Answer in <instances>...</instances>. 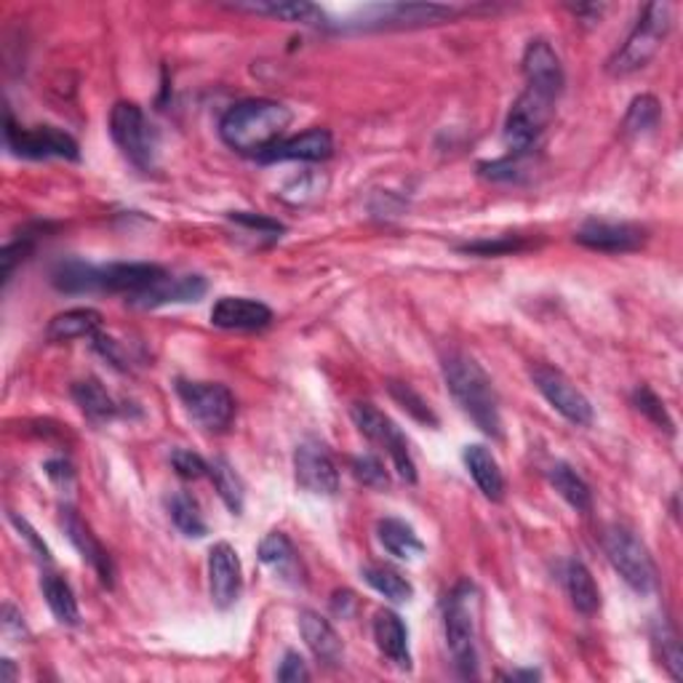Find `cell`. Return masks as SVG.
<instances>
[{"instance_id": "cell-1", "label": "cell", "mask_w": 683, "mask_h": 683, "mask_svg": "<svg viewBox=\"0 0 683 683\" xmlns=\"http://www.w3.org/2000/svg\"><path fill=\"white\" fill-rule=\"evenodd\" d=\"M291 126V110L275 99H243L219 120V137L230 150L243 155H262L281 142Z\"/></svg>"}, {"instance_id": "cell-2", "label": "cell", "mask_w": 683, "mask_h": 683, "mask_svg": "<svg viewBox=\"0 0 683 683\" xmlns=\"http://www.w3.org/2000/svg\"><path fill=\"white\" fill-rule=\"evenodd\" d=\"M444 379L457 406L476 422L480 433L491 438H502V416H499V398L495 382L486 375L484 366L467 353L452 350L444 358Z\"/></svg>"}, {"instance_id": "cell-3", "label": "cell", "mask_w": 683, "mask_h": 683, "mask_svg": "<svg viewBox=\"0 0 683 683\" xmlns=\"http://www.w3.org/2000/svg\"><path fill=\"white\" fill-rule=\"evenodd\" d=\"M478 590L473 582H459L444 606V632L454 668L462 679H478Z\"/></svg>"}, {"instance_id": "cell-4", "label": "cell", "mask_w": 683, "mask_h": 683, "mask_svg": "<svg viewBox=\"0 0 683 683\" xmlns=\"http://www.w3.org/2000/svg\"><path fill=\"white\" fill-rule=\"evenodd\" d=\"M670 30H673V6L670 3H649L643 6L641 17H638L636 28L630 30V35L625 37L622 46L617 48L615 56L609 59L611 75L625 78V75L638 73L660 54V48L665 46Z\"/></svg>"}, {"instance_id": "cell-5", "label": "cell", "mask_w": 683, "mask_h": 683, "mask_svg": "<svg viewBox=\"0 0 683 683\" xmlns=\"http://www.w3.org/2000/svg\"><path fill=\"white\" fill-rule=\"evenodd\" d=\"M555 102H559V99L531 86H527V91L512 102L508 118H505L502 134L510 155H529V150L534 148L536 139L542 137V131H545L550 120H553Z\"/></svg>"}, {"instance_id": "cell-6", "label": "cell", "mask_w": 683, "mask_h": 683, "mask_svg": "<svg viewBox=\"0 0 683 683\" xmlns=\"http://www.w3.org/2000/svg\"><path fill=\"white\" fill-rule=\"evenodd\" d=\"M604 550L609 564L636 593L647 596L657 585V566L647 545L625 527H609L604 531Z\"/></svg>"}, {"instance_id": "cell-7", "label": "cell", "mask_w": 683, "mask_h": 683, "mask_svg": "<svg viewBox=\"0 0 683 683\" xmlns=\"http://www.w3.org/2000/svg\"><path fill=\"white\" fill-rule=\"evenodd\" d=\"M110 134L120 153L129 158L137 169H155L158 134L142 107L134 102H118L110 112Z\"/></svg>"}, {"instance_id": "cell-8", "label": "cell", "mask_w": 683, "mask_h": 683, "mask_svg": "<svg viewBox=\"0 0 683 683\" xmlns=\"http://www.w3.org/2000/svg\"><path fill=\"white\" fill-rule=\"evenodd\" d=\"M350 416L371 444H377L390 454L398 476L406 480V484H416V465L414 459H411L409 441L406 435L401 433V427H398L390 416H384L377 406H371V403H353Z\"/></svg>"}, {"instance_id": "cell-9", "label": "cell", "mask_w": 683, "mask_h": 683, "mask_svg": "<svg viewBox=\"0 0 683 683\" xmlns=\"http://www.w3.org/2000/svg\"><path fill=\"white\" fill-rule=\"evenodd\" d=\"M176 395L185 403L187 414L208 433H223L236 416V398L219 382H176Z\"/></svg>"}, {"instance_id": "cell-10", "label": "cell", "mask_w": 683, "mask_h": 683, "mask_svg": "<svg viewBox=\"0 0 683 683\" xmlns=\"http://www.w3.org/2000/svg\"><path fill=\"white\" fill-rule=\"evenodd\" d=\"M6 144L19 158H33V161H43V158H67V161H78L80 148L67 131L54 129V126H37V129H22L14 123L11 112L6 116Z\"/></svg>"}, {"instance_id": "cell-11", "label": "cell", "mask_w": 683, "mask_h": 683, "mask_svg": "<svg viewBox=\"0 0 683 683\" xmlns=\"http://www.w3.org/2000/svg\"><path fill=\"white\" fill-rule=\"evenodd\" d=\"M459 11L454 6L441 3H384L369 6L353 28L358 30H388V28H425V24L448 22Z\"/></svg>"}, {"instance_id": "cell-12", "label": "cell", "mask_w": 683, "mask_h": 683, "mask_svg": "<svg viewBox=\"0 0 683 683\" xmlns=\"http://www.w3.org/2000/svg\"><path fill=\"white\" fill-rule=\"evenodd\" d=\"M531 382H534V388L540 390L542 398H545L550 406L559 411L564 420H568L577 427L590 425L593 422L590 401L582 395V390L574 388L572 379H568L564 371L553 369V366L548 364H536L531 366Z\"/></svg>"}, {"instance_id": "cell-13", "label": "cell", "mask_w": 683, "mask_h": 683, "mask_svg": "<svg viewBox=\"0 0 683 683\" xmlns=\"http://www.w3.org/2000/svg\"><path fill=\"white\" fill-rule=\"evenodd\" d=\"M296 484L310 495L334 497L339 491V470L328 452L315 441H305L294 452Z\"/></svg>"}, {"instance_id": "cell-14", "label": "cell", "mask_w": 683, "mask_h": 683, "mask_svg": "<svg viewBox=\"0 0 683 683\" xmlns=\"http://www.w3.org/2000/svg\"><path fill=\"white\" fill-rule=\"evenodd\" d=\"M208 590H212V600L219 609H230L240 598V590H243L240 559L236 548L227 545V542H217L208 550Z\"/></svg>"}, {"instance_id": "cell-15", "label": "cell", "mask_w": 683, "mask_h": 683, "mask_svg": "<svg viewBox=\"0 0 683 683\" xmlns=\"http://www.w3.org/2000/svg\"><path fill=\"white\" fill-rule=\"evenodd\" d=\"M166 275V270L150 262H116L107 264V268H97V291L126 294L134 300V296L158 286Z\"/></svg>"}, {"instance_id": "cell-16", "label": "cell", "mask_w": 683, "mask_h": 683, "mask_svg": "<svg viewBox=\"0 0 683 683\" xmlns=\"http://www.w3.org/2000/svg\"><path fill=\"white\" fill-rule=\"evenodd\" d=\"M577 243L585 249L604 251V254H625V251L641 249L647 240V230L628 223H604V219H590L577 230Z\"/></svg>"}, {"instance_id": "cell-17", "label": "cell", "mask_w": 683, "mask_h": 683, "mask_svg": "<svg viewBox=\"0 0 683 683\" xmlns=\"http://www.w3.org/2000/svg\"><path fill=\"white\" fill-rule=\"evenodd\" d=\"M523 75H527V86L540 88V91L550 94V97L559 99L561 91H564V65H561L553 46H550L548 41H542V37L531 41L527 52H523Z\"/></svg>"}, {"instance_id": "cell-18", "label": "cell", "mask_w": 683, "mask_h": 683, "mask_svg": "<svg viewBox=\"0 0 683 683\" xmlns=\"http://www.w3.org/2000/svg\"><path fill=\"white\" fill-rule=\"evenodd\" d=\"M62 529H65L67 540L73 542V548L78 550L80 559L97 572V577L105 582L107 587H112V577H116V568H112V559L107 555L102 542L94 536V531L88 529V523L78 516L73 508H62Z\"/></svg>"}, {"instance_id": "cell-19", "label": "cell", "mask_w": 683, "mask_h": 683, "mask_svg": "<svg viewBox=\"0 0 683 683\" xmlns=\"http://www.w3.org/2000/svg\"><path fill=\"white\" fill-rule=\"evenodd\" d=\"M270 321H273V310L249 296H223L212 307V324L227 332H257V328L270 326Z\"/></svg>"}, {"instance_id": "cell-20", "label": "cell", "mask_w": 683, "mask_h": 683, "mask_svg": "<svg viewBox=\"0 0 683 683\" xmlns=\"http://www.w3.org/2000/svg\"><path fill=\"white\" fill-rule=\"evenodd\" d=\"M334 139L326 129H310L305 134L281 139L273 148L264 150L259 155L262 163H281V161H302V163H318L332 158Z\"/></svg>"}, {"instance_id": "cell-21", "label": "cell", "mask_w": 683, "mask_h": 683, "mask_svg": "<svg viewBox=\"0 0 683 683\" xmlns=\"http://www.w3.org/2000/svg\"><path fill=\"white\" fill-rule=\"evenodd\" d=\"M232 9L278 19V22L307 24V28H326L328 24L324 11L307 0H246V3H232Z\"/></svg>"}, {"instance_id": "cell-22", "label": "cell", "mask_w": 683, "mask_h": 683, "mask_svg": "<svg viewBox=\"0 0 683 683\" xmlns=\"http://www.w3.org/2000/svg\"><path fill=\"white\" fill-rule=\"evenodd\" d=\"M300 632L305 638L307 649L313 651L315 660L324 662L328 668L342 665V657H345V647H342V638L337 630L332 628L326 617H321L318 611H300Z\"/></svg>"}, {"instance_id": "cell-23", "label": "cell", "mask_w": 683, "mask_h": 683, "mask_svg": "<svg viewBox=\"0 0 683 683\" xmlns=\"http://www.w3.org/2000/svg\"><path fill=\"white\" fill-rule=\"evenodd\" d=\"M259 561L268 568H273L278 577L289 582V585H305V566H302L294 542L283 531H270L264 536L262 545H259Z\"/></svg>"}, {"instance_id": "cell-24", "label": "cell", "mask_w": 683, "mask_h": 683, "mask_svg": "<svg viewBox=\"0 0 683 683\" xmlns=\"http://www.w3.org/2000/svg\"><path fill=\"white\" fill-rule=\"evenodd\" d=\"M208 283L200 275H166L158 286L131 300V305L139 307H161V305H187L198 302L206 294Z\"/></svg>"}, {"instance_id": "cell-25", "label": "cell", "mask_w": 683, "mask_h": 683, "mask_svg": "<svg viewBox=\"0 0 683 683\" xmlns=\"http://www.w3.org/2000/svg\"><path fill=\"white\" fill-rule=\"evenodd\" d=\"M375 641H377L379 651H382V654L388 657L395 668L411 670L409 630L395 611L384 609L375 617Z\"/></svg>"}, {"instance_id": "cell-26", "label": "cell", "mask_w": 683, "mask_h": 683, "mask_svg": "<svg viewBox=\"0 0 683 683\" xmlns=\"http://www.w3.org/2000/svg\"><path fill=\"white\" fill-rule=\"evenodd\" d=\"M102 326V313L94 307H75L54 315L46 326L48 342H73L84 337H97Z\"/></svg>"}, {"instance_id": "cell-27", "label": "cell", "mask_w": 683, "mask_h": 683, "mask_svg": "<svg viewBox=\"0 0 683 683\" xmlns=\"http://www.w3.org/2000/svg\"><path fill=\"white\" fill-rule=\"evenodd\" d=\"M465 465H467V470H470L473 480H476L480 495H484L486 499H491V502H502L505 476H502V470H499L497 459L491 457L489 448L480 446V444L467 446L465 448Z\"/></svg>"}, {"instance_id": "cell-28", "label": "cell", "mask_w": 683, "mask_h": 683, "mask_svg": "<svg viewBox=\"0 0 683 683\" xmlns=\"http://www.w3.org/2000/svg\"><path fill=\"white\" fill-rule=\"evenodd\" d=\"M377 534L382 548L388 550L390 555H395V559L411 561L425 553V545H422V540L416 536V531L411 529L406 521H401V518H382V521L377 523Z\"/></svg>"}, {"instance_id": "cell-29", "label": "cell", "mask_w": 683, "mask_h": 683, "mask_svg": "<svg viewBox=\"0 0 683 683\" xmlns=\"http://www.w3.org/2000/svg\"><path fill=\"white\" fill-rule=\"evenodd\" d=\"M566 590L568 598H572L574 609L579 615L593 617L600 609V590L593 579L590 568H587L582 561H568L566 566Z\"/></svg>"}, {"instance_id": "cell-30", "label": "cell", "mask_w": 683, "mask_h": 683, "mask_svg": "<svg viewBox=\"0 0 683 683\" xmlns=\"http://www.w3.org/2000/svg\"><path fill=\"white\" fill-rule=\"evenodd\" d=\"M548 478H550V484H553V489L559 491V495L564 497L574 510L577 512L593 510L590 486L585 484V478H582L572 465H566V462H555V465L548 470Z\"/></svg>"}, {"instance_id": "cell-31", "label": "cell", "mask_w": 683, "mask_h": 683, "mask_svg": "<svg viewBox=\"0 0 683 683\" xmlns=\"http://www.w3.org/2000/svg\"><path fill=\"white\" fill-rule=\"evenodd\" d=\"M43 596H46L48 609L56 617V622L67 625V628H78L80 625V609H78V598H75L73 587L67 585L59 574H46L41 582Z\"/></svg>"}, {"instance_id": "cell-32", "label": "cell", "mask_w": 683, "mask_h": 683, "mask_svg": "<svg viewBox=\"0 0 683 683\" xmlns=\"http://www.w3.org/2000/svg\"><path fill=\"white\" fill-rule=\"evenodd\" d=\"M73 398L88 420L107 422L112 420V416H118L116 401H112V395L107 393L99 379H80V382H75Z\"/></svg>"}, {"instance_id": "cell-33", "label": "cell", "mask_w": 683, "mask_h": 683, "mask_svg": "<svg viewBox=\"0 0 683 683\" xmlns=\"http://www.w3.org/2000/svg\"><path fill=\"white\" fill-rule=\"evenodd\" d=\"M52 283L65 294H94L97 291V264L84 259H65L54 268Z\"/></svg>"}, {"instance_id": "cell-34", "label": "cell", "mask_w": 683, "mask_h": 683, "mask_svg": "<svg viewBox=\"0 0 683 683\" xmlns=\"http://www.w3.org/2000/svg\"><path fill=\"white\" fill-rule=\"evenodd\" d=\"M208 476H212L214 489H217V495L223 497L227 510H230L232 516H240L246 505V489H243V480H240V476L236 473V467H232L227 459L219 457L208 465Z\"/></svg>"}, {"instance_id": "cell-35", "label": "cell", "mask_w": 683, "mask_h": 683, "mask_svg": "<svg viewBox=\"0 0 683 683\" xmlns=\"http://www.w3.org/2000/svg\"><path fill=\"white\" fill-rule=\"evenodd\" d=\"M660 118H662L660 102H657L651 94H641V97L632 99L628 112H625L622 134L630 139L647 137L657 129V126H660Z\"/></svg>"}, {"instance_id": "cell-36", "label": "cell", "mask_w": 683, "mask_h": 683, "mask_svg": "<svg viewBox=\"0 0 683 683\" xmlns=\"http://www.w3.org/2000/svg\"><path fill=\"white\" fill-rule=\"evenodd\" d=\"M651 641H654L657 654H660L662 665L668 668L670 679L683 681V654H681L679 632H675V628L668 622L665 617L657 619L654 622V630H651Z\"/></svg>"}, {"instance_id": "cell-37", "label": "cell", "mask_w": 683, "mask_h": 683, "mask_svg": "<svg viewBox=\"0 0 683 683\" xmlns=\"http://www.w3.org/2000/svg\"><path fill=\"white\" fill-rule=\"evenodd\" d=\"M364 579L375 587L379 596L395 600V604H406V600L414 598V587H411V582L403 577L401 572H395V568H390V566H377V564L366 566Z\"/></svg>"}, {"instance_id": "cell-38", "label": "cell", "mask_w": 683, "mask_h": 683, "mask_svg": "<svg viewBox=\"0 0 683 683\" xmlns=\"http://www.w3.org/2000/svg\"><path fill=\"white\" fill-rule=\"evenodd\" d=\"M169 512H171V521L174 527L182 531L185 536H204L206 534V521H204V512H200L198 502L187 495V491H176L174 497L169 499Z\"/></svg>"}, {"instance_id": "cell-39", "label": "cell", "mask_w": 683, "mask_h": 683, "mask_svg": "<svg viewBox=\"0 0 683 683\" xmlns=\"http://www.w3.org/2000/svg\"><path fill=\"white\" fill-rule=\"evenodd\" d=\"M390 395L395 398V403L401 406L406 414L414 416L416 422H422V425H430V427H438V416L433 414V409L427 406V401L422 398L420 393H416L414 388L406 382H390Z\"/></svg>"}, {"instance_id": "cell-40", "label": "cell", "mask_w": 683, "mask_h": 683, "mask_svg": "<svg viewBox=\"0 0 683 683\" xmlns=\"http://www.w3.org/2000/svg\"><path fill=\"white\" fill-rule=\"evenodd\" d=\"M632 406L641 411L651 425H657L660 430H665V433L673 435V420H670L665 403H662L660 395H657L651 388H647V384L636 388V393H632Z\"/></svg>"}, {"instance_id": "cell-41", "label": "cell", "mask_w": 683, "mask_h": 683, "mask_svg": "<svg viewBox=\"0 0 683 683\" xmlns=\"http://www.w3.org/2000/svg\"><path fill=\"white\" fill-rule=\"evenodd\" d=\"M529 249V240L521 236H502L495 240H473V243L459 246V251L465 254H478V257H505V254H518V251Z\"/></svg>"}, {"instance_id": "cell-42", "label": "cell", "mask_w": 683, "mask_h": 683, "mask_svg": "<svg viewBox=\"0 0 683 683\" xmlns=\"http://www.w3.org/2000/svg\"><path fill=\"white\" fill-rule=\"evenodd\" d=\"M353 476L364 486H369V489H390V473L384 470L382 459L375 457V454H360V457L353 459Z\"/></svg>"}, {"instance_id": "cell-43", "label": "cell", "mask_w": 683, "mask_h": 683, "mask_svg": "<svg viewBox=\"0 0 683 683\" xmlns=\"http://www.w3.org/2000/svg\"><path fill=\"white\" fill-rule=\"evenodd\" d=\"M171 467L176 470V476L187 480H198L208 476L206 459L198 457L195 452H189V448H174V452H171Z\"/></svg>"}, {"instance_id": "cell-44", "label": "cell", "mask_w": 683, "mask_h": 683, "mask_svg": "<svg viewBox=\"0 0 683 683\" xmlns=\"http://www.w3.org/2000/svg\"><path fill=\"white\" fill-rule=\"evenodd\" d=\"M30 251H33V240H30L28 236L19 238V240H11V243L6 246L3 257H0V262H3V283L11 281V275H14L17 264L24 262Z\"/></svg>"}, {"instance_id": "cell-45", "label": "cell", "mask_w": 683, "mask_h": 683, "mask_svg": "<svg viewBox=\"0 0 683 683\" xmlns=\"http://www.w3.org/2000/svg\"><path fill=\"white\" fill-rule=\"evenodd\" d=\"M9 521L14 523V529L19 531V534H22V540L28 542L30 550H33L35 559H37V561H43V564H48V561H52V553H48L46 542H43L41 536H37V531H35L33 527H30L28 518L17 516V512H9Z\"/></svg>"}, {"instance_id": "cell-46", "label": "cell", "mask_w": 683, "mask_h": 683, "mask_svg": "<svg viewBox=\"0 0 683 683\" xmlns=\"http://www.w3.org/2000/svg\"><path fill=\"white\" fill-rule=\"evenodd\" d=\"M278 681H283V683H302V681H310L307 662L302 660V657L296 654V651H286V654H283L281 668H278Z\"/></svg>"}, {"instance_id": "cell-47", "label": "cell", "mask_w": 683, "mask_h": 683, "mask_svg": "<svg viewBox=\"0 0 683 683\" xmlns=\"http://www.w3.org/2000/svg\"><path fill=\"white\" fill-rule=\"evenodd\" d=\"M230 219H232V223L249 227V230H257L259 236H273V238H278L283 232V225L281 223H275V219H268V217H254V214H249V212H232Z\"/></svg>"}, {"instance_id": "cell-48", "label": "cell", "mask_w": 683, "mask_h": 683, "mask_svg": "<svg viewBox=\"0 0 683 683\" xmlns=\"http://www.w3.org/2000/svg\"><path fill=\"white\" fill-rule=\"evenodd\" d=\"M94 345H97V350L102 353V356L110 360L116 369H129V358H126L123 347H120L116 339L105 337V334H97V337H94Z\"/></svg>"}, {"instance_id": "cell-49", "label": "cell", "mask_w": 683, "mask_h": 683, "mask_svg": "<svg viewBox=\"0 0 683 683\" xmlns=\"http://www.w3.org/2000/svg\"><path fill=\"white\" fill-rule=\"evenodd\" d=\"M3 630L6 636H28V628H24V619L11 604L3 606Z\"/></svg>"}, {"instance_id": "cell-50", "label": "cell", "mask_w": 683, "mask_h": 683, "mask_svg": "<svg viewBox=\"0 0 683 683\" xmlns=\"http://www.w3.org/2000/svg\"><path fill=\"white\" fill-rule=\"evenodd\" d=\"M332 609L334 615L342 619L353 617V611H356V596H353L350 590H337L332 598Z\"/></svg>"}, {"instance_id": "cell-51", "label": "cell", "mask_w": 683, "mask_h": 683, "mask_svg": "<svg viewBox=\"0 0 683 683\" xmlns=\"http://www.w3.org/2000/svg\"><path fill=\"white\" fill-rule=\"evenodd\" d=\"M46 476L56 480V484H67V480H73V467L65 459H52L46 465Z\"/></svg>"}, {"instance_id": "cell-52", "label": "cell", "mask_w": 683, "mask_h": 683, "mask_svg": "<svg viewBox=\"0 0 683 683\" xmlns=\"http://www.w3.org/2000/svg\"><path fill=\"white\" fill-rule=\"evenodd\" d=\"M0 668H3V675H0V681L3 683H14L17 681V668L11 660H3L0 662Z\"/></svg>"}]
</instances>
